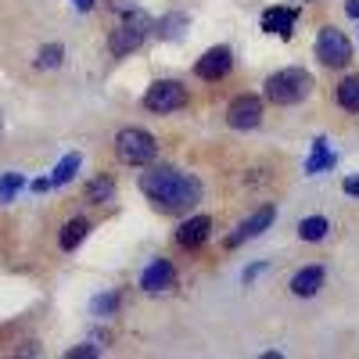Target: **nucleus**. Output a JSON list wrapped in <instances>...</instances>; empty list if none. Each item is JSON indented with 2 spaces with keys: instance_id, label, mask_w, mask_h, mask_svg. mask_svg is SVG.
<instances>
[{
  "instance_id": "f257e3e1",
  "label": "nucleus",
  "mask_w": 359,
  "mask_h": 359,
  "mask_svg": "<svg viewBox=\"0 0 359 359\" xmlns=\"http://www.w3.org/2000/svg\"><path fill=\"white\" fill-rule=\"evenodd\" d=\"M140 191L162 216H187L201 201V180L180 172L176 165H155L140 176Z\"/></svg>"
},
{
  "instance_id": "f03ea898",
  "label": "nucleus",
  "mask_w": 359,
  "mask_h": 359,
  "mask_svg": "<svg viewBox=\"0 0 359 359\" xmlns=\"http://www.w3.org/2000/svg\"><path fill=\"white\" fill-rule=\"evenodd\" d=\"M313 94V76L306 69H277L273 76H266L262 83V97L277 108L302 104Z\"/></svg>"
},
{
  "instance_id": "7ed1b4c3",
  "label": "nucleus",
  "mask_w": 359,
  "mask_h": 359,
  "mask_svg": "<svg viewBox=\"0 0 359 359\" xmlns=\"http://www.w3.org/2000/svg\"><path fill=\"white\" fill-rule=\"evenodd\" d=\"M115 155L123 165H133V169H144L158 158V140L140 130V126H126L115 133Z\"/></svg>"
},
{
  "instance_id": "20e7f679",
  "label": "nucleus",
  "mask_w": 359,
  "mask_h": 359,
  "mask_svg": "<svg viewBox=\"0 0 359 359\" xmlns=\"http://www.w3.org/2000/svg\"><path fill=\"white\" fill-rule=\"evenodd\" d=\"M191 101L187 94V86L184 83H176V79H158L147 86V94H144V108L151 111V115H169V111H180Z\"/></svg>"
},
{
  "instance_id": "39448f33",
  "label": "nucleus",
  "mask_w": 359,
  "mask_h": 359,
  "mask_svg": "<svg viewBox=\"0 0 359 359\" xmlns=\"http://www.w3.org/2000/svg\"><path fill=\"white\" fill-rule=\"evenodd\" d=\"M316 57H320L323 69H345L352 62L348 36L341 33V29H334V25H323L320 36H316Z\"/></svg>"
},
{
  "instance_id": "423d86ee",
  "label": "nucleus",
  "mask_w": 359,
  "mask_h": 359,
  "mask_svg": "<svg viewBox=\"0 0 359 359\" xmlns=\"http://www.w3.org/2000/svg\"><path fill=\"white\" fill-rule=\"evenodd\" d=\"M273 219H277V205H262V208H255L248 219L237 223V230L226 237L223 245H226V248H241L245 241H255V237H262L269 226H273Z\"/></svg>"
},
{
  "instance_id": "0eeeda50",
  "label": "nucleus",
  "mask_w": 359,
  "mask_h": 359,
  "mask_svg": "<svg viewBox=\"0 0 359 359\" xmlns=\"http://www.w3.org/2000/svg\"><path fill=\"white\" fill-rule=\"evenodd\" d=\"M262 123V97L255 94H237L230 104H226V126L230 130H255Z\"/></svg>"
},
{
  "instance_id": "6e6552de",
  "label": "nucleus",
  "mask_w": 359,
  "mask_h": 359,
  "mask_svg": "<svg viewBox=\"0 0 359 359\" xmlns=\"http://www.w3.org/2000/svg\"><path fill=\"white\" fill-rule=\"evenodd\" d=\"M230 69H233V50H230V47H208L198 62H194V76L205 79V83L226 79Z\"/></svg>"
},
{
  "instance_id": "1a4fd4ad",
  "label": "nucleus",
  "mask_w": 359,
  "mask_h": 359,
  "mask_svg": "<svg viewBox=\"0 0 359 359\" xmlns=\"http://www.w3.org/2000/svg\"><path fill=\"white\" fill-rule=\"evenodd\" d=\"M208 233H212V219H208L205 212H198V216H191V219H184L176 226V245L180 248H201L205 241H208Z\"/></svg>"
},
{
  "instance_id": "9d476101",
  "label": "nucleus",
  "mask_w": 359,
  "mask_h": 359,
  "mask_svg": "<svg viewBox=\"0 0 359 359\" xmlns=\"http://www.w3.org/2000/svg\"><path fill=\"white\" fill-rule=\"evenodd\" d=\"M172 284H176V266H172L169 259H155V262L140 273V287H144L147 294H162V291H169Z\"/></svg>"
},
{
  "instance_id": "9b49d317",
  "label": "nucleus",
  "mask_w": 359,
  "mask_h": 359,
  "mask_svg": "<svg viewBox=\"0 0 359 359\" xmlns=\"http://www.w3.org/2000/svg\"><path fill=\"white\" fill-rule=\"evenodd\" d=\"M294 22H298V8L277 4V8H266V11H262V29H266V33H277L280 40H291Z\"/></svg>"
},
{
  "instance_id": "f8f14e48",
  "label": "nucleus",
  "mask_w": 359,
  "mask_h": 359,
  "mask_svg": "<svg viewBox=\"0 0 359 359\" xmlns=\"http://www.w3.org/2000/svg\"><path fill=\"white\" fill-rule=\"evenodd\" d=\"M144 36L147 33H140V29H133V25H118V29H111V36H108V50H111V57H130L140 43H144Z\"/></svg>"
},
{
  "instance_id": "ddd939ff",
  "label": "nucleus",
  "mask_w": 359,
  "mask_h": 359,
  "mask_svg": "<svg viewBox=\"0 0 359 359\" xmlns=\"http://www.w3.org/2000/svg\"><path fill=\"white\" fill-rule=\"evenodd\" d=\"M323 280H327L323 266H302V269L291 277V294H294V298H313V294H320Z\"/></svg>"
},
{
  "instance_id": "4468645a",
  "label": "nucleus",
  "mask_w": 359,
  "mask_h": 359,
  "mask_svg": "<svg viewBox=\"0 0 359 359\" xmlns=\"http://www.w3.org/2000/svg\"><path fill=\"white\" fill-rule=\"evenodd\" d=\"M338 165V155L327 147V137H316L313 140V155L306 158V176H320L323 169H334Z\"/></svg>"
},
{
  "instance_id": "2eb2a0df",
  "label": "nucleus",
  "mask_w": 359,
  "mask_h": 359,
  "mask_svg": "<svg viewBox=\"0 0 359 359\" xmlns=\"http://www.w3.org/2000/svg\"><path fill=\"white\" fill-rule=\"evenodd\" d=\"M191 25V18L184 15V11H172V15H162L158 22H155V36L158 40H180L184 36V29Z\"/></svg>"
},
{
  "instance_id": "dca6fc26",
  "label": "nucleus",
  "mask_w": 359,
  "mask_h": 359,
  "mask_svg": "<svg viewBox=\"0 0 359 359\" xmlns=\"http://www.w3.org/2000/svg\"><path fill=\"white\" fill-rule=\"evenodd\" d=\"M86 233H90V223H86L83 216H76V219H69V223L62 226V237H57V245H62V252H76V248L86 241Z\"/></svg>"
},
{
  "instance_id": "f3484780",
  "label": "nucleus",
  "mask_w": 359,
  "mask_h": 359,
  "mask_svg": "<svg viewBox=\"0 0 359 359\" xmlns=\"http://www.w3.org/2000/svg\"><path fill=\"white\" fill-rule=\"evenodd\" d=\"M79 165H83V155H79V151H69L62 162L54 165V172H50V184H54V187H65V184H72L76 172H79Z\"/></svg>"
},
{
  "instance_id": "a211bd4d",
  "label": "nucleus",
  "mask_w": 359,
  "mask_h": 359,
  "mask_svg": "<svg viewBox=\"0 0 359 359\" xmlns=\"http://www.w3.org/2000/svg\"><path fill=\"white\" fill-rule=\"evenodd\" d=\"M118 306H123V294H118V291H101V294L90 298V316H97V320L115 316Z\"/></svg>"
},
{
  "instance_id": "6ab92c4d",
  "label": "nucleus",
  "mask_w": 359,
  "mask_h": 359,
  "mask_svg": "<svg viewBox=\"0 0 359 359\" xmlns=\"http://www.w3.org/2000/svg\"><path fill=\"white\" fill-rule=\"evenodd\" d=\"M334 101H338L345 111H359V76H345V79L334 86Z\"/></svg>"
},
{
  "instance_id": "aec40b11",
  "label": "nucleus",
  "mask_w": 359,
  "mask_h": 359,
  "mask_svg": "<svg viewBox=\"0 0 359 359\" xmlns=\"http://www.w3.org/2000/svg\"><path fill=\"white\" fill-rule=\"evenodd\" d=\"M327 233H331V223H327V216H306L302 223H298V237H302V241H309V245L323 241Z\"/></svg>"
},
{
  "instance_id": "412c9836",
  "label": "nucleus",
  "mask_w": 359,
  "mask_h": 359,
  "mask_svg": "<svg viewBox=\"0 0 359 359\" xmlns=\"http://www.w3.org/2000/svg\"><path fill=\"white\" fill-rule=\"evenodd\" d=\"M86 201L90 205H104V201H115V180L111 176H97L86 184Z\"/></svg>"
},
{
  "instance_id": "4be33fe9",
  "label": "nucleus",
  "mask_w": 359,
  "mask_h": 359,
  "mask_svg": "<svg viewBox=\"0 0 359 359\" xmlns=\"http://www.w3.org/2000/svg\"><path fill=\"white\" fill-rule=\"evenodd\" d=\"M22 187H25V176L22 172H4V176H0V205H11Z\"/></svg>"
},
{
  "instance_id": "5701e85b",
  "label": "nucleus",
  "mask_w": 359,
  "mask_h": 359,
  "mask_svg": "<svg viewBox=\"0 0 359 359\" xmlns=\"http://www.w3.org/2000/svg\"><path fill=\"white\" fill-rule=\"evenodd\" d=\"M65 62V47L62 43H47L40 54H36V69H57Z\"/></svg>"
},
{
  "instance_id": "b1692460",
  "label": "nucleus",
  "mask_w": 359,
  "mask_h": 359,
  "mask_svg": "<svg viewBox=\"0 0 359 359\" xmlns=\"http://www.w3.org/2000/svg\"><path fill=\"white\" fill-rule=\"evenodd\" d=\"M65 355H69V359H97V355H101V345H90V341H86V345L69 348Z\"/></svg>"
},
{
  "instance_id": "393cba45",
  "label": "nucleus",
  "mask_w": 359,
  "mask_h": 359,
  "mask_svg": "<svg viewBox=\"0 0 359 359\" xmlns=\"http://www.w3.org/2000/svg\"><path fill=\"white\" fill-rule=\"evenodd\" d=\"M262 269H266V262H252V266L245 269V273H241V280H245V284H252V280L262 273Z\"/></svg>"
},
{
  "instance_id": "a878e982",
  "label": "nucleus",
  "mask_w": 359,
  "mask_h": 359,
  "mask_svg": "<svg viewBox=\"0 0 359 359\" xmlns=\"http://www.w3.org/2000/svg\"><path fill=\"white\" fill-rule=\"evenodd\" d=\"M341 191H345L348 198H359V176H345V184H341Z\"/></svg>"
},
{
  "instance_id": "bb28decb",
  "label": "nucleus",
  "mask_w": 359,
  "mask_h": 359,
  "mask_svg": "<svg viewBox=\"0 0 359 359\" xmlns=\"http://www.w3.org/2000/svg\"><path fill=\"white\" fill-rule=\"evenodd\" d=\"M29 187H33V194H43V191H50L54 184H50V176H40V180H33Z\"/></svg>"
},
{
  "instance_id": "cd10ccee",
  "label": "nucleus",
  "mask_w": 359,
  "mask_h": 359,
  "mask_svg": "<svg viewBox=\"0 0 359 359\" xmlns=\"http://www.w3.org/2000/svg\"><path fill=\"white\" fill-rule=\"evenodd\" d=\"M345 15L359 22V0H345Z\"/></svg>"
},
{
  "instance_id": "c85d7f7f",
  "label": "nucleus",
  "mask_w": 359,
  "mask_h": 359,
  "mask_svg": "<svg viewBox=\"0 0 359 359\" xmlns=\"http://www.w3.org/2000/svg\"><path fill=\"white\" fill-rule=\"evenodd\" d=\"M72 4H76L79 11H94V4H97V0H72Z\"/></svg>"
},
{
  "instance_id": "c756f323",
  "label": "nucleus",
  "mask_w": 359,
  "mask_h": 359,
  "mask_svg": "<svg viewBox=\"0 0 359 359\" xmlns=\"http://www.w3.org/2000/svg\"><path fill=\"white\" fill-rule=\"evenodd\" d=\"M302 4H309V0H302Z\"/></svg>"
}]
</instances>
